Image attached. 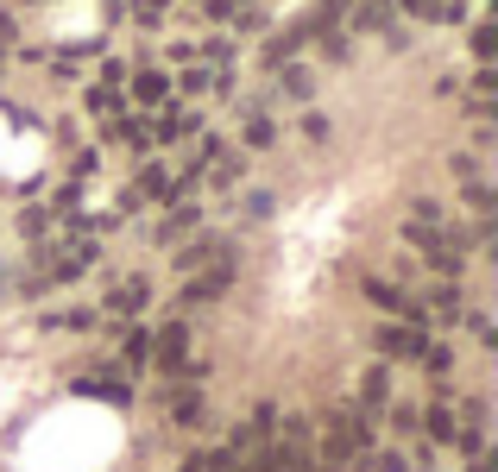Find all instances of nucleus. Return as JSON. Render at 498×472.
<instances>
[{
    "label": "nucleus",
    "mask_w": 498,
    "mask_h": 472,
    "mask_svg": "<svg viewBox=\"0 0 498 472\" xmlns=\"http://www.w3.org/2000/svg\"><path fill=\"white\" fill-rule=\"evenodd\" d=\"M366 441H373V429H366V416H335L328 422V467H347V460H360L366 454Z\"/></svg>",
    "instance_id": "obj_1"
},
{
    "label": "nucleus",
    "mask_w": 498,
    "mask_h": 472,
    "mask_svg": "<svg viewBox=\"0 0 498 472\" xmlns=\"http://www.w3.org/2000/svg\"><path fill=\"white\" fill-rule=\"evenodd\" d=\"M151 359H158V371H190V328L171 322V328L151 341Z\"/></svg>",
    "instance_id": "obj_2"
},
{
    "label": "nucleus",
    "mask_w": 498,
    "mask_h": 472,
    "mask_svg": "<svg viewBox=\"0 0 498 472\" xmlns=\"http://www.w3.org/2000/svg\"><path fill=\"white\" fill-rule=\"evenodd\" d=\"M378 353H385V359H423V353H429V341H423V328H416V322H404V328L391 322V328H378Z\"/></svg>",
    "instance_id": "obj_3"
},
{
    "label": "nucleus",
    "mask_w": 498,
    "mask_h": 472,
    "mask_svg": "<svg viewBox=\"0 0 498 472\" xmlns=\"http://www.w3.org/2000/svg\"><path fill=\"white\" fill-rule=\"evenodd\" d=\"M228 284H234V265L221 258V265H209V271H202V277H196V284L183 290V303H209V296H221Z\"/></svg>",
    "instance_id": "obj_4"
},
{
    "label": "nucleus",
    "mask_w": 498,
    "mask_h": 472,
    "mask_svg": "<svg viewBox=\"0 0 498 472\" xmlns=\"http://www.w3.org/2000/svg\"><path fill=\"white\" fill-rule=\"evenodd\" d=\"M108 309H114V315H132V309H145V277H126L121 290L108 296Z\"/></svg>",
    "instance_id": "obj_5"
},
{
    "label": "nucleus",
    "mask_w": 498,
    "mask_h": 472,
    "mask_svg": "<svg viewBox=\"0 0 498 472\" xmlns=\"http://www.w3.org/2000/svg\"><path fill=\"white\" fill-rule=\"evenodd\" d=\"M164 89H171V82H164L158 70H139V76H132V95H139L145 108H158V101H164Z\"/></svg>",
    "instance_id": "obj_6"
},
{
    "label": "nucleus",
    "mask_w": 498,
    "mask_h": 472,
    "mask_svg": "<svg viewBox=\"0 0 498 472\" xmlns=\"http://www.w3.org/2000/svg\"><path fill=\"white\" fill-rule=\"evenodd\" d=\"M177 265H183V271H196V265H221V239H196V246H183Z\"/></svg>",
    "instance_id": "obj_7"
},
{
    "label": "nucleus",
    "mask_w": 498,
    "mask_h": 472,
    "mask_svg": "<svg viewBox=\"0 0 498 472\" xmlns=\"http://www.w3.org/2000/svg\"><path fill=\"white\" fill-rule=\"evenodd\" d=\"M95 265V246H70L57 265H51V277H76V271H89Z\"/></svg>",
    "instance_id": "obj_8"
},
{
    "label": "nucleus",
    "mask_w": 498,
    "mask_h": 472,
    "mask_svg": "<svg viewBox=\"0 0 498 472\" xmlns=\"http://www.w3.org/2000/svg\"><path fill=\"white\" fill-rule=\"evenodd\" d=\"M423 429H429V441H461V422H454V409H442V403L429 409V422H423Z\"/></svg>",
    "instance_id": "obj_9"
},
{
    "label": "nucleus",
    "mask_w": 498,
    "mask_h": 472,
    "mask_svg": "<svg viewBox=\"0 0 498 472\" xmlns=\"http://www.w3.org/2000/svg\"><path fill=\"white\" fill-rule=\"evenodd\" d=\"M76 390H83V397H102V403H126V384H121V378H83Z\"/></svg>",
    "instance_id": "obj_10"
},
{
    "label": "nucleus",
    "mask_w": 498,
    "mask_h": 472,
    "mask_svg": "<svg viewBox=\"0 0 498 472\" xmlns=\"http://www.w3.org/2000/svg\"><path fill=\"white\" fill-rule=\"evenodd\" d=\"M366 296H373L378 309H397V315H410V322H416V309H410V303H404V296H397L391 284H378V277H366Z\"/></svg>",
    "instance_id": "obj_11"
},
{
    "label": "nucleus",
    "mask_w": 498,
    "mask_h": 472,
    "mask_svg": "<svg viewBox=\"0 0 498 472\" xmlns=\"http://www.w3.org/2000/svg\"><path fill=\"white\" fill-rule=\"evenodd\" d=\"M360 397H366V403H385V397H391V371H385V365H373V371L360 378Z\"/></svg>",
    "instance_id": "obj_12"
},
{
    "label": "nucleus",
    "mask_w": 498,
    "mask_h": 472,
    "mask_svg": "<svg viewBox=\"0 0 498 472\" xmlns=\"http://www.w3.org/2000/svg\"><path fill=\"white\" fill-rule=\"evenodd\" d=\"M171 416H177L183 429H196V422H202V397H171Z\"/></svg>",
    "instance_id": "obj_13"
},
{
    "label": "nucleus",
    "mask_w": 498,
    "mask_h": 472,
    "mask_svg": "<svg viewBox=\"0 0 498 472\" xmlns=\"http://www.w3.org/2000/svg\"><path fill=\"white\" fill-rule=\"evenodd\" d=\"M171 189H177V183H171L164 170H145V177H139V196H158V202H164Z\"/></svg>",
    "instance_id": "obj_14"
},
{
    "label": "nucleus",
    "mask_w": 498,
    "mask_h": 472,
    "mask_svg": "<svg viewBox=\"0 0 498 472\" xmlns=\"http://www.w3.org/2000/svg\"><path fill=\"white\" fill-rule=\"evenodd\" d=\"M190 221H196V208H190V202H183V208H171V221H164V234H158V239H177Z\"/></svg>",
    "instance_id": "obj_15"
},
{
    "label": "nucleus",
    "mask_w": 498,
    "mask_h": 472,
    "mask_svg": "<svg viewBox=\"0 0 498 472\" xmlns=\"http://www.w3.org/2000/svg\"><path fill=\"white\" fill-rule=\"evenodd\" d=\"M114 108H121L114 89H89V114H114Z\"/></svg>",
    "instance_id": "obj_16"
},
{
    "label": "nucleus",
    "mask_w": 498,
    "mask_h": 472,
    "mask_svg": "<svg viewBox=\"0 0 498 472\" xmlns=\"http://www.w3.org/2000/svg\"><path fill=\"white\" fill-rule=\"evenodd\" d=\"M474 51H480V57H493V51H498V25H474Z\"/></svg>",
    "instance_id": "obj_17"
},
{
    "label": "nucleus",
    "mask_w": 498,
    "mask_h": 472,
    "mask_svg": "<svg viewBox=\"0 0 498 472\" xmlns=\"http://www.w3.org/2000/svg\"><path fill=\"white\" fill-rule=\"evenodd\" d=\"M145 359H151V334H132L126 341V365H145Z\"/></svg>",
    "instance_id": "obj_18"
},
{
    "label": "nucleus",
    "mask_w": 498,
    "mask_h": 472,
    "mask_svg": "<svg viewBox=\"0 0 498 472\" xmlns=\"http://www.w3.org/2000/svg\"><path fill=\"white\" fill-rule=\"evenodd\" d=\"M247 145H252V151H259V145H271V120H259V114L247 120Z\"/></svg>",
    "instance_id": "obj_19"
},
{
    "label": "nucleus",
    "mask_w": 498,
    "mask_h": 472,
    "mask_svg": "<svg viewBox=\"0 0 498 472\" xmlns=\"http://www.w3.org/2000/svg\"><path fill=\"white\" fill-rule=\"evenodd\" d=\"M435 309L454 322V315H461V290H454V284H448V290H435Z\"/></svg>",
    "instance_id": "obj_20"
},
{
    "label": "nucleus",
    "mask_w": 498,
    "mask_h": 472,
    "mask_svg": "<svg viewBox=\"0 0 498 472\" xmlns=\"http://www.w3.org/2000/svg\"><path fill=\"white\" fill-rule=\"evenodd\" d=\"M423 365H429V371H435V378H442V371H448V365H454V353H448V347H429V353H423Z\"/></svg>",
    "instance_id": "obj_21"
},
{
    "label": "nucleus",
    "mask_w": 498,
    "mask_h": 472,
    "mask_svg": "<svg viewBox=\"0 0 498 472\" xmlns=\"http://www.w3.org/2000/svg\"><path fill=\"white\" fill-rule=\"evenodd\" d=\"M284 89H290V95L303 101V95H309V76H303V70H284Z\"/></svg>",
    "instance_id": "obj_22"
},
{
    "label": "nucleus",
    "mask_w": 498,
    "mask_h": 472,
    "mask_svg": "<svg viewBox=\"0 0 498 472\" xmlns=\"http://www.w3.org/2000/svg\"><path fill=\"white\" fill-rule=\"evenodd\" d=\"M373 472H404V454H378Z\"/></svg>",
    "instance_id": "obj_23"
}]
</instances>
